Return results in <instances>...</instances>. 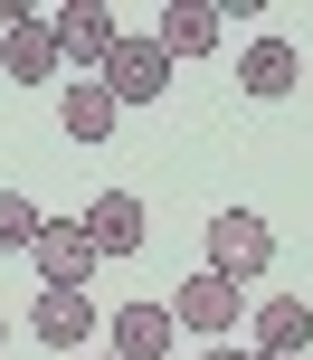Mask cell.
I'll return each instance as SVG.
<instances>
[{
    "mask_svg": "<svg viewBox=\"0 0 313 360\" xmlns=\"http://www.w3.org/2000/svg\"><path fill=\"white\" fill-rule=\"evenodd\" d=\"M105 360H124V351H105Z\"/></svg>",
    "mask_w": 313,
    "mask_h": 360,
    "instance_id": "cell-18",
    "label": "cell"
},
{
    "mask_svg": "<svg viewBox=\"0 0 313 360\" xmlns=\"http://www.w3.org/2000/svg\"><path fill=\"white\" fill-rule=\"evenodd\" d=\"M266 266H276V228H266L257 209H219V218H209V275L257 285Z\"/></svg>",
    "mask_w": 313,
    "mask_h": 360,
    "instance_id": "cell-2",
    "label": "cell"
},
{
    "mask_svg": "<svg viewBox=\"0 0 313 360\" xmlns=\"http://www.w3.org/2000/svg\"><path fill=\"white\" fill-rule=\"evenodd\" d=\"M0 342H10V313H0Z\"/></svg>",
    "mask_w": 313,
    "mask_h": 360,
    "instance_id": "cell-16",
    "label": "cell"
},
{
    "mask_svg": "<svg viewBox=\"0 0 313 360\" xmlns=\"http://www.w3.org/2000/svg\"><path fill=\"white\" fill-rule=\"evenodd\" d=\"M86 237H95V256H143V247H152V209H143L133 190H105V199L86 209Z\"/></svg>",
    "mask_w": 313,
    "mask_h": 360,
    "instance_id": "cell-8",
    "label": "cell"
},
{
    "mask_svg": "<svg viewBox=\"0 0 313 360\" xmlns=\"http://www.w3.org/2000/svg\"><path fill=\"white\" fill-rule=\"evenodd\" d=\"M95 86H105L114 105H162V95H171V57H162V38H152V29H124V38H114V57L95 67Z\"/></svg>",
    "mask_w": 313,
    "mask_h": 360,
    "instance_id": "cell-1",
    "label": "cell"
},
{
    "mask_svg": "<svg viewBox=\"0 0 313 360\" xmlns=\"http://www.w3.org/2000/svg\"><path fill=\"white\" fill-rule=\"evenodd\" d=\"M200 360H257V351H247V342H209Z\"/></svg>",
    "mask_w": 313,
    "mask_h": 360,
    "instance_id": "cell-15",
    "label": "cell"
},
{
    "mask_svg": "<svg viewBox=\"0 0 313 360\" xmlns=\"http://www.w3.org/2000/svg\"><path fill=\"white\" fill-rule=\"evenodd\" d=\"M171 323L181 332H200V342H238V323H247V285H228V275H181V294H171Z\"/></svg>",
    "mask_w": 313,
    "mask_h": 360,
    "instance_id": "cell-3",
    "label": "cell"
},
{
    "mask_svg": "<svg viewBox=\"0 0 313 360\" xmlns=\"http://www.w3.org/2000/svg\"><path fill=\"white\" fill-rule=\"evenodd\" d=\"M238 86L257 95V105H285V95L304 86V48H295V38H247V57H238Z\"/></svg>",
    "mask_w": 313,
    "mask_h": 360,
    "instance_id": "cell-7",
    "label": "cell"
},
{
    "mask_svg": "<svg viewBox=\"0 0 313 360\" xmlns=\"http://www.w3.org/2000/svg\"><path fill=\"white\" fill-rule=\"evenodd\" d=\"M247 323H257V351H285V360L313 351V304L304 294H266V304H247Z\"/></svg>",
    "mask_w": 313,
    "mask_h": 360,
    "instance_id": "cell-11",
    "label": "cell"
},
{
    "mask_svg": "<svg viewBox=\"0 0 313 360\" xmlns=\"http://www.w3.org/2000/svg\"><path fill=\"white\" fill-rule=\"evenodd\" d=\"M171 332H181V323H171V304H152V294L114 313V351H124V360H162V351H171Z\"/></svg>",
    "mask_w": 313,
    "mask_h": 360,
    "instance_id": "cell-13",
    "label": "cell"
},
{
    "mask_svg": "<svg viewBox=\"0 0 313 360\" xmlns=\"http://www.w3.org/2000/svg\"><path fill=\"white\" fill-rule=\"evenodd\" d=\"M38 218H48V209H38L29 190H0V256H29L38 247Z\"/></svg>",
    "mask_w": 313,
    "mask_h": 360,
    "instance_id": "cell-14",
    "label": "cell"
},
{
    "mask_svg": "<svg viewBox=\"0 0 313 360\" xmlns=\"http://www.w3.org/2000/svg\"><path fill=\"white\" fill-rule=\"evenodd\" d=\"M38 285H86L105 256H95V237H86V218H38Z\"/></svg>",
    "mask_w": 313,
    "mask_h": 360,
    "instance_id": "cell-5",
    "label": "cell"
},
{
    "mask_svg": "<svg viewBox=\"0 0 313 360\" xmlns=\"http://www.w3.org/2000/svg\"><path fill=\"white\" fill-rule=\"evenodd\" d=\"M48 38H57V57H67L76 76H95L114 57V38H124V19H114L105 0H57V10H48Z\"/></svg>",
    "mask_w": 313,
    "mask_h": 360,
    "instance_id": "cell-4",
    "label": "cell"
},
{
    "mask_svg": "<svg viewBox=\"0 0 313 360\" xmlns=\"http://www.w3.org/2000/svg\"><path fill=\"white\" fill-rule=\"evenodd\" d=\"M257 360H285V351H257Z\"/></svg>",
    "mask_w": 313,
    "mask_h": 360,
    "instance_id": "cell-17",
    "label": "cell"
},
{
    "mask_svg": "<svg viewBox=\"0 0 313 360\" xmlns=\"http://www.w3.org/2000/svg\"><path fill=\"white\" fill-rule=\"evenodd\" d=\"M57 67H67V57H57V38H48V10L19 19V29H0V76H10V86H48Z\"/></svg>",
    "mask_w": 313,
    "mask_h": 360,
    "instance_id": "cell-10",
    "label": "cell"
},
{
    "mask_svg": "<svg viewBox=\"0 0 313 360\" xmlns=\"http://www.w3.org/2000/svg\"><path fill=\"white\" fill-rule=\"evenodd\" d=\"M114 124H124V105H114V95L95 86V76H76V86H57V133H67V143H105Z\"/></svg>",
    "mask_w": 313,
    "mask_h": 360,
    "instance_id": "cell-12",
    "label": "cell"
},
{
    "mask_svg": "<svg viewBox=\"0 0 313 360\" xmlns=\"http://www.w3.org/2000/svg\"><path fill=\"white\" fill-rule=\"evenodd\" d=\"M29 332H38L48 351H86V332H95V294H86V285H38Z\"/></svg>",
    "mask_w": 313,
    "mask_h": 360,
    "instance_id": "cell-6",
    "label": "cell"
},
{
    "mask_svg": "<svg viewBox=\"0 0 313 360\" xmlns=\"http://www.w3.org/2000/svg\"><path fill=\"white\" fill-rule=\"evenodd\" d=\"M152 38H162V57L181 67V57H209L228 38V19H219V0H171L162 19H152Z\"/></svg>",
    "mask_w": 313,
    "mask_h": 360,
    "instance_id": "cell-9",
    "label": "cell"
}]
</instances>
